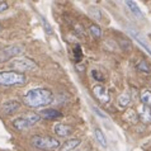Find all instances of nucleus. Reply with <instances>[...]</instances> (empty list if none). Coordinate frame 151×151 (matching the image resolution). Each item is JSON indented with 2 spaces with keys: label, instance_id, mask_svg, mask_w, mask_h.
I'll return each instance as SVG.
<instances>
[{
  "label": "nucleus",
  "instance_id": "obj_1",
  "mask_svg": "<svg viewBox=\"0 0 151 151\" xmlns=\"http://www.w3.org/2000/svg\"><path fill=\"white\" fill-rule=\"evenodd\" d=\"M53 99V94L45 88H35L28 90L23 96V103L31 108H40L48 106Z\"/></svg>",
  "mask_w": 151,
  "mask_h": 151
},
{
  "label": "nucleus",
  "instance_id": "obj_2",
  "mask_svg": "<svg viewBox=\"0 0 151 151\" xmlns=\"http://www.w3.org/2000/svg\"><path fill=\"white\" fill-rule=\"evenodd\" d=\"M27 83V76L17 71H0V86H15L24 85Z\"/></svg>",
  "mask_w": 151,
  "mask_h": 151
},
{
  "label": "nucleus",
  "instance_id": "obj_3",
  "mask_svg": "<svg viewBox=\"0 0 151 151\" xmlns=\"http://www.w3.org/2000/svg\"><path fill=\"white\" fill-rule=\"evenodd\" d=\"M40 118H41L40 114H37L35 112H29V113H26V114L18 117V118H15L12 122V124L18 131H24V129H28L32 126H35L40 121Z\"/></svg>",
  "mask_w": 151,
  "mask_h": 151
},
{
  "label": "nucleus",
  "instance_id": "obj_4",
  "mask_svg": "<svg viewBox=\"0 0 151 151\" xmlns=\"http://www.w3.org/2000/svg\"><path fill=\"white\" fill-rule=\"evenodd\" d=\"M32 145L38 150H55L60 147V142L56 138L46 136H33L31 138Z\"/></svg>",
  "mask_w": 151,
  "mask_h": 151
},
{
  "label": "nucleus",
  "instance_id": "obj_5",
  "mask_svg": "<svg viewBox=\"0 0 151 151\" xmlns=\"http://www.w3.org/2000/svg\"><path fill=\"white\" fill-rule=\"evenodd\" d=\"M10 68L13 69V71H17V73H26V71H32V70H36L38 68L36 61L31 60L28 57H23V58H15L10 62Z\"/></svg>",
  "mask_w": 151,
  "mask_h": 151
},
{
  "label": "nucleus",
  "instance_id": "obj_6",
  "mask_svg": "<svg viewBox=\"0 0 151 151\" xmlns=\"http://www.w3.org/2000/svg\"><path fill=\"white\" fill-rule=\"evenodd\" d=\"M24 51L23 46L19 45H13V46H8V47L3 48L0 51V62H5L8 60H10L12 57L18 56L19 53H22Z\"/></svg>",
  "mask_w": 151,
  "mask_h": 151
},
{
  "label": "nucleus",
  "instance_id": "obj_7",
  "mask_svg": "<svg viewBox=\"0 0 151 151\" xmlns=\"http://www.w3.org/2000/svg\"><path fill=\"white\" fill-rule=\"evenodd\" d=\"M93 93L96 98L99 99L100 103H108L109 102V94H108V90L102 85H95L93 88Z\"/></svg>",
  "mask_w": 151,
  "mask_h": 151
},
{
  "label": "nucleus",
  "instance_id": "obj_8",
  "mask_svg": "<svg viewBox=\"0 0 151 151\" xmlns=\"http://www.w3.org/2000/svg\"><path fill=\"white\" fill-rule=\"evenodd\" d=\"M20 108V103L18 100H8L1 106V109L5 114H13Z\"/></svg>",
  "mask_w": 151,
  "mask_h": 151
},
{
  "label": "nucleus",
  "instance_id": "obj_9",
  "mask_svg": "<svg viewBox=\"0 0 151 151\" xmlns=\"http://www.w3.org/2000/svg\"><path fill=\"white\" fill-rule=\"evenodd\" d=\"M55 133L57 136H60V137H66V136H69L71 132H73V127L69 124H65V123H57L55 124Z\"/></svg>",
  "mask_w": 151,
  "mask_h": 151
},
{
  "label": "nucleus",
  "instance_id": "obj_10",
  "mask_svg": "<svg viewBox=\"0 0 151 151\" xmlns=\"http://www.w3.org/2000/svg\"><path fill=\"white\" fill-rule=\"evenodd\" d=\"M138 117L144 123H150L151 122V108L149 106H142L138 108Z\"/></svg>",
  "mask_w": 151,
  "mask_h": 151
},
{
  "label": "nucleus",
  "instance_id": "obj_11",
  "mask_svg": "<svg viewBox=\"0 0 151 151\" xmlns=\"http://www.w3.org/2000/svg\"><path fill=\"white\" fill-rule=\"evenodd\" d=\"M41 117H43L45 119H56L62 117V113L58 112L57 109H45L40 113Z\"/></svg>",
  "mask_w": 151,
  "mask_h": 151
},
{
  "label": "nucleus",
  "instance_id": "obj_12",
  "mask_svg": "<svg viewBox=\"0 0 151 151\" xmlns=\"http://www.w3.org/2000/svg\"><path fill=\"white\" fill-rule=\"evenodd\" d=\"M126 5L128 6V9L131 10V13L135 15V17H137L138 19H144V13L141 12V9L138 8V5H137V3H135V1H126Z\"/></svg>",
  "mask_w": 151,
  "mask_h": 151
},
{
  "label": "nucleus",
  "instance_id": "obj_13",
  "mask_svg": "<svg viewBox=\"0 0 151 151\" xmlns=\"http://www.w3.org/2000/svg\"><path fill=\"white\" fill-rule=\"evenodd\" d=\"M80 140L79 138H73V140H68L65 142L64 145L60 147V151H71V150H74L76 146L80 145Z\"/></svg>",
  "mask_w": 151,
  "mask_h": 151
},
{
  "label": "nucleus",
  "instance_id": "obj_14",
  "mask_svg": "<svg viewBox=\"0 0 151 151\" xmlns=\"http://www.w3.org/2000/svg\"><path fill=\"white\" fill-rule=\"evenodd\" d=\"M94 135H95L96 141H98L99 144L103 146V147H107V140H106V136L103 135V132L100 131L99 128H95V129H94Z\"/></svg>",
  "mask_w": 151,
  "mask_h": 151
},
{
  "label": "nucleus",
  "instance_id": "obj_15",
  "mask_svg": "<svg viewBox=\"0 0 151 151\" xmlns=\"http://www.w3.org/2000/svg\"><path fill=\"white\" fill-rule=\"evenodd\" d=\"M131 103V95H129L128 93H124L122 95H119V98H118V106L119 107H127L128 104Z\"/></svg>",
  "mask_w": 151,
  "mask_h": 151
},
{
  "label": "nucleus",
  "instance_id": "obj_16",
  "mask_svg": "<svg viewBox=\"0 0 151 151\" xmlns=\"http://www.w3.org/2000/svg\"><path fill=\"white\" fill-rule=\"evenodd\" d=\"M141 100L144 103V106H151V91L145 89L141 93Z\"/></svg>",
  "mask_w": 151,
  "mask_h": 151
},
{
  "label": "nucleus",
  "instance_id": "obj_17",
  "mask_svg": "<svg viewBox=\"0 0 151 151\" xmlns=\"http://www.w3.org/2000/svg\"><path fill=\"white\" fill-rule=\"evenodd\" d=\"M137 69L140 71H144V73H151V65L149 64L146 60H141L140 62L137 64Z\"/></svg>",
  "mask_w": 151,
  "mask_h": 151
},
{
  "label": "nucleus",
  "instance_id": "obj_18",
  "mask_svg": "<svg viewBox=\"0 0 151 151\" xmlns=\"http://www.w3.org/2000/svg\"><path fill=\"white\" fill-rule=\"evenodd\" d=\"M131 35H132V37H133V38H135V40H136V41L138 42V43H140V45L142 46V47H144V48L146 50V52H147V53H149V55L151 56V48L149 47V45H147V43H145V42H144V41H142V40H141V37H140V36H138V35H137V33H135V32H131Z\"/></svg>",
  "mask_w": 151,
  "mask_h": 151
},
{
  "label": "nucleus",
  "instance_id": "obj_19",
  "mask_svg": "<svg viewBox=\"0 0 151 151\" xmlns=\"http://www.w3.org/2000/svg\"><path fill=\"white\" fill-rule=\"evenodd\" d=\"M73 55H74V58L75 61H80L83 58V50H81V46L80 45H76L75 48H73Z\"/></svg>",
  "mask_w": 151,
  "mask_h": 151
},
{
  "label": "nucleus",
  "instance_id": "obj_20",
  "mask_svg": "<svg viewBox=\"0 0 151 151\" xmlns=\"http://www.w3.org/2000/svg\"><path fill=\"white\" fill-rule=\"evenodd\" d=\"M89 31L91 33V36L95 37V38H100V36H102V29H100L98 26H95V24H93V26L89 28Z\"/></svg>",
  "mask_w": 151,
  "mask_h": 151
},
{
  "label": "nucleus",
  "instance_id": "obj_21",
  "mask_svg": "<svg viewBox=\"0 0 151 151\" xmlns=\"http://www.w3.org/2000/svg\"><path fill=\"white\" fill-rule=\"evenodd\" d=\"M41 22L42 24H43V28H45V32L47 33V35H52L53 31H52V27L50 26V23L46 20V18H43V17H41Z\"/></svg>",
  "mask_w": 151,
  "mask_h": 151
},
{
  "label": "nucleus",
  "instance_id": "obj_22",
  "mask_svg": "<svg viewBox=\"0 0 151 151\" xmlns=\"http://www.w3.org/2000/svg\"><path fill=\"white\" fill-rule=\"evenodd\" d=\"M91 78L95 79L96 81H103L104 80V76L99 73L98 70H91Z\"/></svg>",
  "mask_w": 151,
  "mask_h": 151
},
{
  "label": "nucleus",
  "instance_id": "obj_23",
  "mask_svg": "<svg viewBox=\"0 0 151 151\" xmlns=\"http://www.w3.org/2000/svg\"><path fill=\"white\" fill-rule=\"evenodd\" d=\"M90 14L93 15V18L95 20H100L102 19V14H100V12L96 9V8H93V9H90Z\"/></svg>",
  "mask_w": 151,
  "mask_h": 151
},
{
  "label": "nucleus",
  "instance_id": "obj_24",
  "mask_svg": "<svg viewBox=\"0 0 151 151\" xmlns=\"http://www.w3.org/2000/svg\"><path fill=\"white\" fill-rule=\"evenodd\" d=\"M93 111H94L95 113H98V114H99L100 117H102V118H108L106 113H104V112H100V111H99V108H96V107H93Z\"/></svg>",
  "mask_w": 151,
  "mask_h": 151
},
{
  "label": "nucleus",
  "instance_id": "obj_25",
  "mask_svg": "<svg viewBox=\"0 0 151 151\" xmlns=\"http://www.w3.org/2000/svg\"><path fill=\"white\" fill-rule=\"evenodd\" d=\"M8 8H9V6H8V4L5 1H1V3H0V13H1V12H5Z\"/></svg>",
  "mask_w": 151,
  "mask_h": 151
},
{
  "label": "nucleus",
  "instance_id": "obj_26",
  "mask_svg": "<svg viewBox=\"0 0 151 151\" xmlns=\"http://www.w3.org/2000/svg\"><path fill=\"white\" fill-rule=\"evenodd\" d=\"M76 68H78V71H84L85 69H84V66H81V65H76Z\"/></svg>",
  "mask_w": 151,
  "mask_h": 151
},
{
  "label": "nucleus",
  "instance_id": "obj_27",
  "mask_svg": "<svg viewBox=\"0 0 151 151\" xmlns=\"http://www.w3.org/2000/svg\"><path fill=\"white\" fill-rule=\"evenodd\" d=\"M0 32H1V26H0Z\"/></svg>",
  "mask_w": 151,
  "mask_h": 151
},
{
  "label": "nucleus",
  "instance_id": "obj_28",
  "mask_svg": "<svg viewBox=\"0 0 151 151\" xmlns=\"http://www.w3.org/2000/svg\"><path fill=\"white\" fill-rule=\"evenodd\" d=\"M0 3H1V1H0Z\"/></svg>",
  "mask_w": 151,
  "mask_h": 151
}]
</instances>
